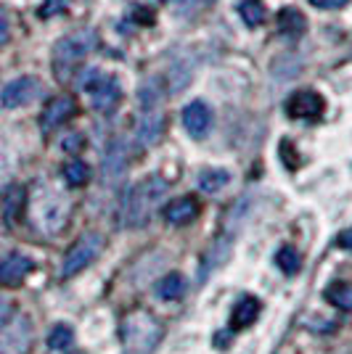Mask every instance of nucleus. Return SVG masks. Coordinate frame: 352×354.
I'll list each match as a JSON object with an SVG mask.
<instances>
[{
    "mask_svg": "<svg viewBox=\"0 0 352 354\" xmlns=\"http://www.w3.org/2000/svg\"><path fill=\"white\" fill-rule=\"evenodd\" d=\"M69 214H72L69 193L51 183H43L35 188L30 198V222L40 236H59L69 222Z\"/></svg>",
    "mask_w": 352,
    "mask_h": 354,
    "instance_id": "1",
    "label": "nucleus"
},
{
    "mask_svg": "<svg viewBox=\"0 0 352 354\" xmlns=\"http://www.w3.org/2000/svg\"><path fill=\"white\" fill-rule=\"evenodd\" d=\"M167 193V183L159 175L146 177L143 183H138L135 188L127 191L125 201H122V212H119V220L125 227H141L151 220V214L157 212V207L161 204Z\"/></svg>",
    "mask_w": 352,
    "mask_h": 354,
    "instance_id": "2",
    "label": "nucleus"
},
{
    "mask_svg": "<svg viewBox=\"0 0 352 354\" xmlns=\"http://www.w3.org/2000/svg\"><path fill=\"white\" fill-rule=\"evenodd\" d=\"M119 333H122L125 349L130 354H151L161 339V325L151 312L135 310L122 320Z\"/></svg>",
    "mask_w": 352,
    "mask_h": 354,
    "instance_id": "3",
    "label": "nucleus"
},
{
    "mask_svg": "<svg viewBox=\"0 0 352 354\" xmlns=\"http://www.w3.org/2000/svg\"><path fill=\"white\" fill-rule=\"evenodd\" d=\"M138 104H141V114H138V143L141 146H154L159 140L161 127H164V114H161V88L157 80H148L143 88L138 90Z\"/></svg>",
    "mask_w": 352,
    "mask_h": 354,
    "instance_id": "4",
    "label": "nucleus"
},
{
    "mask_svg": "<svg viewBox=\"0 0 352 354\" xmlns=\"http://www.w3.org/2000/svg\"><path fill=\"white\" fill-rule=\"evenodd\" d=\"M93 32H77L56 43L53 48V72L59 74V80H67L69 72L77 66V61H82L93 48Z\"/></svg>",
    "mask_w": 352,
    "mask_h": 354,
    "instance_id": "5",
    "label": "nucleus"
},
{
    "mask_svg": "<svg viewBox=\"0 0 352 354\" xmlns=\"http://www.w3.org/2000/svg\"><path fill=\"white\" fill-rule=\"evenodd\" d=\"M101 249H103V238L98 236V233H85V236L74 243L72 249L67 251L64 265H61V275H64V278L77 275L80 270H85V267L101 254Z\"/></svg>",
    "mask_w": 352,
    "mask_h": 354,
    "instance_id": "6",
    "label": "nucleus"
},
{
    "mask_svg": "<svg viewBox=\"0 0 352 354\" xmlns=\"http://www.w3.org/2000/svg\"><path fill=\"white\" fill-rule=\"evenodd\" d=\"M32 346V323L27 315H14L0 325V354H27Z\"/></svg>",
    "mask_w": 352,
    "mask_h": 354,
    "instance_id": "7",
    "label": "nucleus"
},
{
    "mask_svg": "<svg viewBox=\"0 0 352 354\" xmlns=\"http://www.w3.org/2000/svg\"><path fill=\"white\" fill-rule=\"evenodd\" d=\"M40 93H43L40 80H35V77H19V80L8 82L3 88L0 104L6 106V109H21V106L32 104L35 98H40Z\"/></svg>",
    "mask_w": 352,
    "mask_h": 354,
    "instance_id": "8",
    "label": "nucleus"
},
{
    "mask_svg": "<svg viewBox=\"0 0 352 354\" xmlns=\"http://www.w3.org/2000/svg\"><path fill=\"white\" fill-rule=\"evenodd\" d=\"M323 98L315 90H297L286 101V114L292 119H318L323 114Z\"/></svg>",
    "mask_w": 352,
    "mask_h": 354,
    "instance_id": "9",
    "label": "nucleus"
},
{
    "mask_svg": "<svg viewBox=\"0 0 352 354\" xmlns=\"http://www.w3.org/2000/svg\"><path fill=\"white\" fill-rule=\"evenodd\" d=\"M74 114H77V104H74L72 95H59V98H53L51 104L45 106L43 117H40V127L45 133H51V130L61 127L64 122H69Z\"/></svg>",
    "mask_w": 352,
    "mask_h": 354,
    "instance_id": "10",
    "label": "nucleus"
},
{
    "mask_svg": "<svg viewBox=\"0 0 352 354\" xmlns=\"http://www.w3.org/2000/svg\"><path fill=\"white\" fill-rule=\"evenodd\" d=\"M183 127L188 130V135L193 138H204L209 133V124H212V111H209V106L204 101H193L183 109Z\"/></svg>",
    "mask_w": 352,
    "mask_h": 354,
    "instance_id": "11",
    "label": "nucleus"
},
{
    "mask_svg": "<svg viewBox=\"0 0 352 354\" xmlns=\"http://www.w3.org/2000/svg\"><path fill=\"white\" fill-rule=\"evenodd\" d=\"M32 272V259L24 254H8L0 262V286H19Z\"/></svg>",
    "mask_w": 352,
    "mask_h": 354,
    "instance_id": "12",
    "label": "nucleus"
},
{
    "mask_svg": "<svg viewBox=\"0 0 352 354\" xmlns=\"http://www.w3.org/2000/svg\"><path fill=\"white\" fill-rule=\"evenodd\" d=\"M199 217V201L193 196H180L173 198L167 207H164V220L170 225H188Z\"/></svg>",
    "mask_w": 352,
    "mask_h": 354,
    "instance_id": "13",
    "label": "nucleus"
},
{
    "mask_svg": "<svg viewBox=\"0 0 352 354\" xmlns=\"http://www.w3.org/2000/svg\"><path fill=\"white\" fill-rule=\"evenodd\" d=\"M119 98H122V88H119L117 80H112V77H101V82L93 88V109L96 111H103V114L114 111Z\"/></svg>",
    "mask_w": 352,
    "mask_h": 354,
    "instance_id": "14",
    "label": "nucleus"
},
{
    "mask_svg": "<svg viewBox=\"0 0 352 354\" xmlns=\"http://www.w3.org/2000/svg\"><path fill=\"white\" fill-rule=\"evenodd\" d=\"M257 317H260V299H254V296H241V299L236 301L234 315H231V325L238 330V328L252 325Z\"/></svg>",
    "mask_w": 352,
    "mask_h": 354,
    "instance_id": "15",
    "label": "nucleus"
},
{
    "mask_svg": "<svg viewBox=\"0 0 352 354\" xmlns=\"http://www.w3.org/2000/svg\"><path fill=\"white\" fill-rule=\"evenodd\" d=\"M125 167H127V151L122 143H112V148L106 151V159H103V177L112 183L125 175Z\"/></svg>",
    "mask_w": 352,
    "mask_h": 354,
    "instance_id": "16",
    "label": "nucleus"
},
{
    "mask_svg": "<svg viewBox=\"0 0 352 354\" xmlns=\"http://www.w3.org/2000/svg\"><path fill=\"white\" fill-rule=\"evenodd\" d=\"M279 30L283 32V35H289V37L302 35V32H305V16L299 14L297 8H283L279 14Z\"/></svg>",
    "mask_w": 352,
    "mask_h": 354,
    "instance_id": "17",
    "label": "nucleus"
},
{
    "mask_svg": "<svg viewBox=\"0 0 352 354\" xmlns=\"http://www.w3.org/2000/svg\"><path fill=\"white\" fill-rule=\"evenodd\" d=\"M326 299L337 304L339 310H352V286L344 281H337L334 286L326 288Z\"/></svg>",
    "mask_w": 352,
    "mask_h": 354,
    "instance_id": "18",
    "label": "nucleus"
},
{
    "mask_svg": "<svg viewBox=\"0 0 352 354\" xmlns=\"http://www.w3.org/2000/svg\"><path fill=\"white\" fill-rule=\"evenodd\" d=\"M186 291V281H183V275H177V272H170V275H164L157 286V294L161 299H180Z\"/></svg>",
    "mask_w": 352,
    "mask_h": 354,
    "instance_id": "19",
    "label": "nucleus"
},
{
    "mask_svg": "<svg viewBox=\"0 0 352 354\" xmlns=\"http://www.w3.org/2000/svg\"><path fill=\"white\" fill-rule=\"evenodd\" d=\"M231 183V175L225 172V169H206V172H202V177H199V188L204 193H218L220 188H225Z\"/></svg>",
    "mask_w": 352,
    "mask_h": 354,
    "instance_id": "20",
    "label": "nucleus"
},
{
    "mask_svg": "<svg viewBox=\"0 0 352 354\" xmlns=\"http://www.w3.org/2000/svg\"><path fill=\"white\" fill-rule=\"evenodd\" d=\"M238 14H241V19H244L249 27H260L265 21V8L260 0H244V3L238 6Z\"/></svg>",
    "mask_w": 352,
    "mask_h": 354,
    "instance_id": "21",
    "label": "nucleus"
},
{
    "mask_svg": "<svg viewBox=\"0 0 352 354\" xmlns=\"http://www.w3.org/2000/svg\"><path fill=\"white\" fill-rule=\"evenodd\" d=\"M64 177H67V183L69 185H85L90 177V169L85 162H80V159H72V162L64 164Z\"/></svg>",
    "mask_w": 352,
    "mask_h": 354,
    "instance_id": "22",
    "label": "nucleus"
},
{
    "mask_svg": "<svg viewBox=\"0 0 352 354\" xmlns=\"http://www.w3.org/2000/svg\"><path fill=\"white\" fill-rule=\"evenodd\" d=\"M74 333L69 325H56L53 330H51V336H48V346L51 349H67L69 344H72Z\"/></svg>",
    "mask_w": 352,
    "mask_h": 354,
    "instance_id": "23",
    "label": "nucleus"
},
{
    "mask_svg": "<svg viewBox=\"0 0 352 354\" xmlns=\"http://www.w3.org/2000/svg\"><path fill=\"white\" fill-rule=\"evenodd\" d=\"M16 167V153L8 146H0V188L8 183V177L14 175Z\"/></svg>",
    "mask_w": 352,
    "mask_h": 354,
    "instance_id": "24",
    "label": "nucleus"
},
{
    "mask_svg": "<svg viewBox=\"0 0 352 354\" xmlns=\"http://www.w3.org/2000/svg\"><path fill=\"white\" fill-rule=\"evenodd\" d=\"M276 262H279V267L286 275H294V272L299 270V254H297L292 246H283V249L279 251V257H276Z\"/></svg>",
    "mask_w": 352,
    "mask_h": 354,
    "instance_id": "25",
    "label": "nucleus"
},
{
    "mask_svg": "<svg viewBox=\"0 0 352 354\" xmlns=\"http://www.w3.org/2000/svg\"><path fill=\"white\" fill-rule=\"evenodd\" d=\"M24 204V191L21 188H11L8 193V198H6V207H3V214H6V220L14 222L19 217V209Z\"/></svg>",
    "mask_w": 352,
    "mask_h": 354,
    "instance_id": "26",
    "label": "nucleus"
},
{
    "mask_svg": "<svg viewBox=\"0 0 352 354\" xmlns=\"http://www.w3.org/2000/svg\"><path fill=\"white\" fill-rule=\"evenodd\" d=\"M69 8V0H45L40 6V19H51L56 14H64Z\"/></svg>",
    "mask_w": 352,
    "mask_h": 354,
    "instance_id": "27",
    "label": "nucleus"
},
{
    "mask_svg": "<svg viewBox=\"0 0 352 354\" xmlns=\"http://www.w3.org/2000/svg\"><path fill=\"white\" fill-rule=\"evenodd\" d=\"M215 0H180L177 3V11H183V14H199V11H204L209 8Z\"/></svg>",
    "mask_w": 352,
    "mask_h": 354,
    "instance_id": "28",
    "label": "nucleus"
},
{
    "mask_svg": "<svg viewBox=\"0 0 352 354\" xmlns=\"http://www.w3.org/2000/svg\"><path fill=\"white\" fill-rule=\"evenodd\" d=\"M82 143H85V140H82V135L72 133V135H67V138H64V143H61V146H64V151H69V153H77V151L82 148Z\"/></svg>",
    "mask_w": 352,
    "mask_h": 354,
    "instance_id": "29",
    "label": "nucleus"
},
{
    "mask_svg": "<svg viewBox=\"0 0 352 354\" xmlns=\"http://www.w3.org/2000/svg\"><path fill=\"white\" fill-rule=\"evenodd\" d=\"M310 3L318 8H326V11H337V8H344L350 0H310Z\"/></svg>",
    "mask_w": 352,
    "mask_h": 354,
    "instance_id": "30",
    "label": "nucleus"
},
{
    "mask_svg": "<svg viewBox=\"0 0 352 354\" xmlns=\"http://www.w3.org/2000/svg\"><path fill=\"white\" fill-rule=\"evenodd\" d=\"M6 37H8V16L0 8V45L6 43Z\"/></svg>",
    "mask_w": 352,
    "mask_h": 354,
    "instance_id": "31",
    "label": "nucleus"
},
{
    "mask_svg": "<svg viewBox=\"0 0 352 354\" xmlns=\"http://www.w3.org/2000/svg\"><path fill=\"white\" fill-rule=\"evenodd\" d=\"M11 315V301L6 296H0V325L6 323V317Z\"/></svg>",
    "mask_w": 352,
    "mask_h": 354,
    "instance_id": "32",
    "label": "nucleus"
},
{
    "mask_svg": "<svg viewBox=\"0 0 352 354\" xmlns=\"http://www.w3.org/2000/svg\"><path fill=\"white\" fill-rule=\"evenodd\" d=\"M339 243H342L344 249H352V227H350V230H344V233L339 236Z\"/></svg>",
    "mask_w": 352,
    "mask_h": 354,
    "instance_id": "33",
    "label": "nucleus"
}]
</instances>
